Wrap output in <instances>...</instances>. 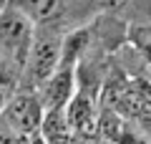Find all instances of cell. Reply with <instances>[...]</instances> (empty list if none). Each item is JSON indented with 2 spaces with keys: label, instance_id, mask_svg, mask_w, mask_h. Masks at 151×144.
Listing matches in <instances>:
<instances>
[{
  "label": "cell",
  "instance_id": "obj_4",
  "mask_svg": "<svg viewBox=\"0 0 151 144\" xmlns=\"http://www.w3.org/2000/svg\"><path fill=\"white\" fill-rule=\"evenodd\" d=\"M78 66H68V63H60L58 71L50 76L48 81L38 86V96H40V101H43V109L45 111H55V109H65L68 101L73 99V94L78 91Z\"/></svg>",
  "mask_w": 151,
  "mask_h": 144
},
{
  "label": "cell",
  "instance_id": "obj_1",
  "mask_svg": "<svg viewBox=\"0 0 151 144\" xmlns=\"http://www.w3.org/2000/svg\"><path fill=\"white\" fill-rule=\"evenodd\" d=\"M35 33H38V23H33L20 10L10 5L0 10V56L20 73V79L28 66V58H30Z\"/></svg>",
  "mask_w": 151,
  "mask_h": 144
},
{
  "label": "cell",
  "instance_id": "obj_2",
  "mask_svg": "<svg viewBox=\"0 0 151 144\" xmlns=\"http://www.w3.org/2000/svg\"><path fill=\"white\" fill-rule=\"evenodd\" d=\"M63 38L65 33L53 31L50 23L38 25L35 41H33V48H30V58H28V66L20 79L23 89H38L43 81H48L58 71L60 61H63Z\"/></svg>",
  "mask_w": 151,
  "mask_h": 144
},
{
  "label": "cell",
  "instance_id": "obj_3",
  "mask_svg": "<svg viewBox=\"0 0 151 144\" xmlns=\"http://www.w3.org/2000/svg\"><path fill=\"white\" fill-rule=\"evenodd\" d=\"M43 116H45V109H43V101L38 96L35 89H23L18 86L15 94L10 96L5 111L0 114V119H5L15 132H20L23 137H30V134L40 132V124H43Z\"/></svg>",
  "mask_w": 151,
  "mask_h": 144
},
{
  "label": "cell",
  "instance_id": "obj_6",
  "mask_svg": "<svg viewBox=\"0 0 151 144\" xmlns=\"http://www.w3.org/2000/svg\"><path fill=\"white\" fill-rule=\"evenodd\" d=\"M5 5L20 10L38 25H48L55 18H60L65 8V0H5Z\"/></svg>",
  "mask_w": 151,
  "mask_h": 144
},
{
  "label": "cell",
  "instance_id": "obj_9",
  "mask_svg": "<svg viewBox=\"0 0 151 144\" xmlns=\"http://www.w3.org/2000/svg\"><path fill=\"white\" fill-rule=\"evenodd\" d=\"M13 94H15V86H0V114L5 111V106H8Z\"/></svg>",
  "mask_w": 151,
  "mask_h": 144
},
{
  "label": "cell",
  "instance_id": "obj_8",
  "mask_svg": "<svg viewBox=\"0 0 151 144\" xmlns=\"http://www.w3.org/2000/svg\"><path fill=\"white\" fill-rule=\"evenodd\" d=\"M0 86H20V73L8 63L3 56H0Z\"/></svg>",
  "mask_w": 151,
  "mask_h": 144
},
{
  "label": "cell",
  "instance_id": "obj_7",
  "mask_svg": "<svg viewBox=\"0 0 151 144\" xmlns=\"http://www.w3.org/2000/svg\"><path fill=\"white\" fill-rule=\"evenodd\" d=\"M131 43H134V48L144 56L146 63H151V28L149 25L131 28Z\"/></svg>",
  "mask_w": 151,
  "mask_h": 144
},
{
  "label": "cell",
  "instance_id": "obj_5",
  "mask_svg": "<svg viewBox=\"0 0 151 144\" xmlns=\"http://www.w3.org/2000/svg\"><path fill=\"white\" fill-rule=\"evenodd\" d=\"M65 116L73 132H96L98 129V111L96 96L86 89H78L65 106Z\"/></svg>",
  "mask_w": 151,
  "mask_h": 144
},
{
  "label": "cell",
  "instance_id": "obj_10",
  "mask_svg": "<svg viewBox=\"0 0 151 144\" xmlns=\"http://www.w3.org/2000/svg\"><path fill=\"white\" fill-rule=\"evenodd\" d=\"M3 8H5V0H0V10H3Z\"/></svg>",
  "mask_w": 151,
  "mask_h": 144
}]
</instances>
